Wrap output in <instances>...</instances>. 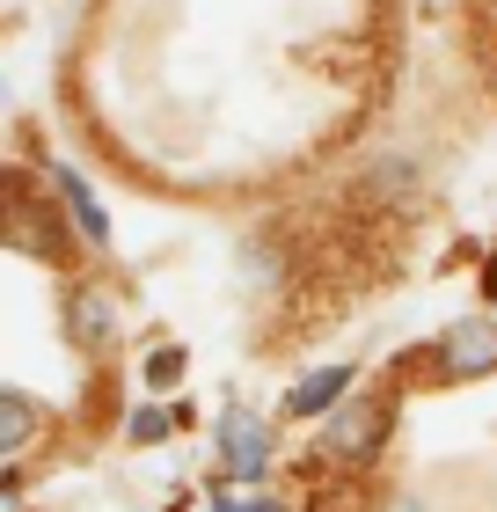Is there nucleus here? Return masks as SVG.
Segmentation results:
<instances>
[{"label": "nucleus", "mask_w": 497, "mask_h": 512, "mask_svg": "<svg viewBox=\"0 0 497 512\" xmlns=\"http://www.w3.org/2000/svg\"><path fill=\"white\" fill-rule=\"evenodd\" d=\"M52 191L66 198V213H74V235L81 242H103L110 235V220H103V205H96V191L74 176V169H52Z\"/></svg>", "instance_id": "20e7f679"}, {"label": "nucleus", "mask_w": 497, "mask_h": 512, "mask_svg": "<svg viewBox=\"0 0 497 512\" xmlns=\"http://www.w3.org/2000/svg\"><path fill=\"white\" fill-rule=\"evenodd\" d=\"M220 454H227V469L234 476H264V461H271V432H264V417H256V410H242V403H234V410H220Z\"/></svg>", "instance_id": "f03ea898"}, {"label": "nucleus", "mask_w": 497, "mask_h": 512, "mask_svg": "<svg viewBox=\"0 0 497 512\" xmlns=\"http://www.w3.org/2000/svg\"><path fill=\"white\" fill-rule=\"evenodd\" d=\"M161 432H169V410H139L132 417V439H161Z\"/></svg>", "instance_id": "1a4fd4ad"}, {"label": "nucleus", "mask_w": 497, "mask_h": 512, "mask_svg": "<svg viewBox=\"0 0 497 512\" xmlns=\"http://www.w3.org/2000/svg\"><path fill=\"white\" fill-rule=\"evenodd\" d=\"M147 374H154V381H176V374H183V352H154Z\"/></svg>", "instance_id": "9d476101"}, {"label": "nucleus", "mask_w": 497, "mask_h": 512, "mask_svg": "<svg viewBox=\"0 0 497 512\" xmlns=\"http://www.w3.org/2000/svg\"><path fill=\"white\" fill-rule=\"evenodd\" d=\"M497 366V330L490 322H468V330H454L439 344V374L446 381H468V374H490Z\"/></svg>", "instance_id": "7ed1b4c3"}, {"label": "nucleus", "mask_w": 497, "mask_h": 512, "mask_svg": "<svg viewBox=\"0 0 497 512\" xmlns=\"http://www.w3.org/2000/svg\"><path fill=\"white\" fill-rule=\"evenodd\" d=\"M388 395H359L337 425H329V454H344V461H366V454H381V439H388Z\"/></svg>", "instance_id": "f257e3e1"}, {"label": "nucleus", "mask_w": 497, "mask_h": 512, "mask_svg": "<svg viewBox=\"0 0 497 512\" xmlns=\"http://www.w3.org/2000/svg\"><path fill=\"white\" fill-rule=\"evenodd\" d=\"M74 337L88 344V352H103V344L117 337V315H110V300H103L96 286H81V293H74Z\"/></svg>", "instance_id": "423d86ee"}, {"label": "nucleus", "mask_w": 497, "mask_h": 512, "mask_svg": "<svg viewBox=\"0 0 497 512\" xmlns=\"http://www.w3.org/2000/svg\"><path fill=\"white\" fill-rule=\"evenodd\" d=\"M22 439H30V403L0 395V454H22Z\"/></svg>", "instance_id": "6e6552de"}, {"label": "nucleus", "mask_w": 497, "mask_h": 512, "mask_svg": "<svg viewBox=\"0 0 497 512\" xmlns=\"http://www.w3.org/2000/svg\"><path fill=\"white\" fill-rule=\"evenodd\" d=\"M15 249H30V256H59V235H44V213H30V205H15Z\"/></svg>", "instance_id": "0eeeda50"}, {"label": "nucleus", "mask_w": 497, "mask_h": 512, "mask_svg": "<svg viewBox=\"0 0 497 512\" xmlns=\"http://www.w3.org/2000/svg\"><path fill=\"white\" fill-rule=\"evenodd\" d=\"M344 388H351V366H322V374H307V381L286 395V410H293V417H322Z\"/></svg>", "instance_id": "39448f33"}, {"label": "nucleus", "mask_w": 497, "mask_h": 512, "mask_svg": "<svg viewBox=\"0 0 497 512\" xmlns=\"http://www.w3.org/2000/svg\"><path fill=\"white\" fill-rule=\"evenodd\" d=\"M490 293H497V264H490Z\"/></svg>", "instance_id": "9b49d317"}]
</instances>
